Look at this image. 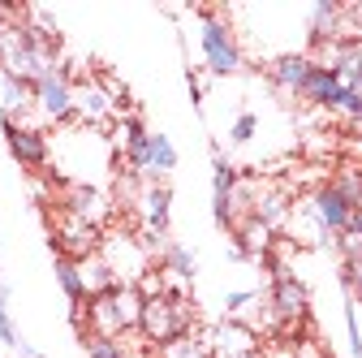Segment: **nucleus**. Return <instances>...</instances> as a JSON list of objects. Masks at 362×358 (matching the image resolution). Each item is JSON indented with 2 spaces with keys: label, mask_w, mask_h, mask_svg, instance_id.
<instances>
[{
  "label": "nucleus",
  "mask_w": 362,
  "mask_h": 358,
  "mask_svg": "<svg viewBox=\"0 0 362 358\" xmlns=\"http://www.w3.org/2000/svg\"><path fill=\"white\" fill-rule=\"evenodd\" d=\"M35 112L48 125H65L74 121V78L65 69H52L35 82Z\"/></svg>",
  "instance_id": "obj_5"
},
{
  "label": "nucleus",
  "mask_w": 362,
  "mask_h": 358,
  "mask_svg": "<svg viewBox=\"0 0 362 358\" xmlns=\"http://www.w3.org/2000/svg\"><path fill=\"white\" fill-rule=\"evenodd\" d=\"M199 48H203L207 74H216V78H229V74H238L246 65L233 26L224 22L216 9H199Z\"/></svg>",
  "instance_id": "obj_2"
},
{
  "label": "nucleus",
  "mask_w": 362,
  "mask_h": 358,
  "mask_svg": "<svg viewBox=\"0 0 362 358\" xmlns=\"http://www.w3.org/2000/svg\"><path fill=\"white\" fill-rule=\"evenodd\" d=\"M255 129H259V117H255V112H242V117L229 125V143H233V147L250 143V139H255Z\"/></svg>",
  "instance_id": "obj_24"
},
{
  "label": "nucleus",
  "mask_w": 362,
  "mask_h": 358,
  "mask_svg": "<svg viewBox=\"0 0 362 358\" xmlns=\"http://www.w3.org/2000/svg\"><path fill=\"white\" fill-rule=\"evenodd\" d=\"M289 212H293V203H289V195H285L281 186H255L250 216H255V220H263V225H267L272 233L289 225Z\"/></svg>",
  "instance_id": "obj_13"
},
{
  "label": "nucleus",
  "mask_w": 362,
  "mask_h": 358,
  "mask_svg": "<svg viewBox=\"0 0 362 358\" xmlns=\"http://www.w3.org/2000/svg\"><path fill=\"white\" fill-rule=\"evenodd\" d=\"M82 345H86L90 358H129L125 345L121 341H108V337H82Z\"/></svg>",
  "instance_id": "obj_23"
},
{
  "label": "nucleus",
  "mask_w": 362,
  "mask_h": 358,
  "mask_svg": "<svg viewBox=\"0 0 362 358\" xmlns=\"http://www.w3.org/2000/svg\"><path fill=\"white\" fill-rule=\"evenodd\" d=\"M160 358H211V350H207V341H203V337L186 333V337H177V341L160 345Z\"/></svg>",
  "instance_id": "obj_20"
},
{
  "label": "nucleus",
  "mask_w": 362,
  "mask_h": 358,
  "mask_svg": "<svg viewBox=\"0 0 362 358\" xmlns=\"http://www.w3.org/2000/svg\"><path fill=\"white\" fill-rule=\"evenodd\" d=\"M349 125H354V134H362V117H358V121H349Z\"/></svg>",
  "instance_id": "obj_30"
},
{
  "label": "nucleus",
  "mask_w": 362,
  "mask_h": 358,
  "mask_svg": "<svg viewBox=\"0 0 362 358\" xmlns=\"http://www.w3.org/2000/svg\"><path fill=\"white\" fill-rule=\"evenodd\" d=\"M65 212L100 229L112 212V203H108V195H100V186H65Z\"/></svg>",
  "instance_id": "obj_12"
},
{
  "label": "nucleus",
  "mask_w": 362,
  "mask_h": 358,
  "mask_svg": "<svg viewBox=\"0 0 362 358\" xmlns=\"http://www.w3.org/2000/svg\"><path fill=\"white\" fill-rule=\"evenodd\" d=\"M203 341H207L211 358H250V354H259V350H263V341H259L242 320H220Z\"/></svg>",
  "instance_id": "obj_8"
},
{
  "label": "nucleus",
  "mask_w": 362,
  "mask_h": 358,
  "mask_svg": "<svg viewBox=\"0 0 362 358\" xmlns=\"http://www.w3.org/2000/svg\"><path fill=\"white\" fill-rule=\"evenodd\" d=\"M259 358H267V354H259Z\"/></svg>",
  "instance_id": "obj_31"
},
{
  "label": "nucleus",
  "mask_w": 362,
  "mask_h": 358,
  "mask_svg": "<svg viewBox=\"0 0 362 358\" xmlns=\"http://www.w3.org/2000/svg\"><path fill=\"white\" fill-rule=\"evenodd\" d=\"M100 259L108 263V272H112L117 285H139L151 272V250H147V242L134 238V233H125V229L100 238Z\"/></svg>",
  "instance_id": "obj_3"
},
{
  "label": "nucleus",
  "mask_w": 362,
  "mask_h": 358,
  "mask_svg": "<svg viewBox=\"0 0 362 358\" xmlns=\"http://www.w3.org/2000/svg\"><path fill=\"white\" fill-rule=\"evenodd\" d=\"M306 203H310V216H315V225H320V233H324L328 242L349 229V212H354V207L345 203V195H341L332 182L315 186V195H310Z\"/></svg>",
  "instance_id": "obj_7"
},
{
  "label": "nucleus",
  "mask_w": 362,
  "mask_h": 358,
  "mask_svg": "<svg viewBox=\"0 0 362 358\" xmlns=\"http://www.w3.org/2000/svg\"><path fill=\"white\" fill-rule=\"evenodd\" d=\"M177 168V147L168 134H151V147H147V182H164V173Z\"/></svg>",
  "instance_id": "obj_17"
},
{
  "label": "nucleus",
  "mask_w": 362,
  "mask_h": 358,
  "mask_svg": "<svg viewBox=\"0 0 362 358\" xmlns=\"http://www.w3.org/2000/svg\"><path fill=\"white\" fill-rule=\"evenodd\" d=\"M52 272H57V285H61V294L69 298V306H74V302H86V285H82V267H78V259L57 255V259H52Z\"/></svg>",
  "instance_id": "obj_18"
},
{
  "label": "nucleus",
  "mask_w": 362,
  "mask_h": 358,
  "mask_svg": "<svg viewBox=\"0 0 362 358\" xmlns=\"http://www.w3.org/2000/svg\"><path fill=\"white\" fill-rule=\"evenodd\" d=\"M194 328V306L186 294H160V298H147L143 302V320H139V333L160 350L177 337H186Z\"/></svg>",
  "instance_id": "obj_1"
},
{
  "label": "nucleus",
  "mask_w": 362,
  "mask_h": 358,
  "mask_svg": "<svg viewBox=\"0 0 362 358\" xmlns=\"http://www.w3.org/2000/svg\"><path fill=\"white\" fill-rule=\"evenodd\" d=\"M259 298H263V289H238V294H229V298H224V316H229V320H246Z\"/></svg>",
  "instance_id": "obj_22"
},
{
  "label": "nucleus",
  "mask_w": 362,
  "mask_h": 358,
  "mask_svg": "<svg viewBox=\"0 0 362 358\" xmlns=\"http://www.w3.org/2000/svg\"><path fill=\"white\" fill-rule=\"evenodd\" d=\"M349 233H362V207L349 212Z\"/></svg>",
  "instance_id": "obj_29"
},
{
  "label": "nucleus",
  "mask_w": 362,
  "mask_h": 358,
  "mask_svg": "<svg viewBox=\"0 0 362 358\" xmlns=\"http://www.w3.org/2000/svg\"><path fill=\"white\" fill-rule=\"evenodd\" d=\"M30 108H35V86L0 69V121L30 125Z\"/></svg>",
  "instance_id": "obj_11"
},
{
  "label": "nucleus",
  "mask_w": 362,
  "mask_h": 358,
  "mask_svg": "<svg viewBox=\"0 0 362 358\" xmlns=\"http://www.w3.org/2000/svg\"><path fill=\"white\" fill-rule=\"evenodd\" d=\"M108 298H112V306H117V320H121V328L125 333H134L139 328V320H143V294H139V285H112L108 289Z\"/></svg>",
  "instance_id": "obj_16"
},
{
  "label": "nucleus",
  "mask_w": 362,
  "mask_h": 358,
  "mask_svg": "<svg viewBox=\"0 0 362 358\" xmlns=\"http://www.w3.org/2000/svg\"><path fill=\"white\" fill-rule=\"evenodd\" d=\"M332 186L345 195V203L349 207H362V168H354V164H345L337 177H332Z\"/></svg>",
  "instance_id": "obj_21"
},
{
  "label": "nucleus",
  "mask_w": 362,
  "mask_h": 358,
  "mask_svg": "<svg viewBox=\"0 0 362 358\" xmlns=\"http://www.w3.org/2000/svg\"><path fill=\"white\" fill-rule=\"evenodd\" d=\"M341 285H345V294H349V298H354V294H362V259L341 263Z\"/></svg>",
  "instance_id": "obj_26"
},
{
  "label": "nucleus",
  "mask_w": 362,
  "mask_h": 358,
  "mask_svg": "<svg viewBox=\"0 0 362 358\" xmlns=\"http://www.w3.org/2000/svg\"><path fill=\"white\" fill-rule=\"evenodd\" d=\"M5 129V143H9V156L22 164V168H48L52 160V143L39 125H18V121H0Z\"/></svg>",
  "instance_id": "obj_6"
},
{
  "label": "nucleus",
  "mask_w": 362,
  "mask_h": 358,
  "mask_svg": "<svg viewBox=\"0 0 362 358\" xmlns=\"http://www.w3.org/2000/svg\"><path fill=\"white\" fill-rule=\"evenodd\" d=\"M310 69H315V57H306V52H285V57H276V61L267 65V78L276 82L281 91L302 96V86H306Z\"/></svg>",
  "instance_id": "obj_14"
},
{
  "label": "nucleus",
  "mask_w": 362,
  "mask_h": 358,
  "mask_svg": "<svg viewBox=\"0 0 362 358\" xmlns=\"http://www.w3.org/2000/svg\"><path fill=\"white\" fill-rule=\"evenodd\" d=\"M186 91H190V100H194V104H203V82H199V74H194V69L186 74Z\"/></svg>",
  "instance_id": "obj_28"
},
{
  "label": "nucleus",
  "mask_w": 362,
  "mask_h": 358,
  "mask_svg": "<svg viewBox=\"0 0 362 358\" xmlns=\"http://www.w3.org/2000/svg\"><path fill=\"white\" fill-rule=\"evenodd\" d=\"M349 96H354L349 86H345L328 65L315 61V69H310V78H306V86H302V100L315 104V108H328V112H345Z\"/></svg>",
  "instance_id": "obj_9"
},
{
  "label": "nucleus",
  "mask_w": 362,
  "mask_h": 358,
  "mask_svg": "<svg viewBox=\"0 0 362 358\" xmlns=\"http://www.w3.org/2000/svg\"><path fill=\"white\" fill-rule=\"evenodd\" d=\"M332 242H337V250H341V263L362 259V233H349V229H345V233H337Z\"/></svg>",
  "instance_id": "obj_25"
},
{
  "label": "nucleus",
  "mask_w": 362,
  "mask_h": 358,
  "mask_svg": "<svg viewBox=\"0 0 362 358\" xmlns=\"http://www.w3.org/2000/svg\"><path fill=\"white\" fill-rule=\"evenodd\" d=\"M233 238H238V250H242V259H246V255H255V259H267V255H272V246H276V233H272V229L263 225V220H255V216L238 220Z\"/></svg>",
  "instance_id": "obj_15"
},
{
  "label": "nucleus",
  "mask_w": 362,
  "mask_h": 358,
  "mask_svg": "<svg viewBox=\"0 0 362 358\" xmlns=\"http://www.w3.org/2000/svg\"><path fill=\"white\" fill-rule=\"evenodd\" d=\"M100 238H104V233H100L95 225H86V220H78V216L65 212V216L57 220V238H52V246H57L65 259H78V263H82L86 255L100 250Z\"/></svg>",
  "instance_id": "obj_10"
},
{
  "label": "nucleus",
  "mask_w": 362,
  "mask_h": 358,
  "mask_svg": "<svg viewBox=\"0 0 362 358\" xmlns=\"http://www.w3.org/2000/svg\"><path fill=\"white\" fill-rule=\"evenodd\" d=\"M121 104V86L112 78H82L74 82V121L86 129H104L117 117Z\"/></svg>",
  "instance_id": "obj_4"
},
{
  "label": "nucleus",
  "mask_w": 362,
  "mask_h": 358,
  "mask_svg": "<svg viewBox=\"0 0 362 358\" xmlns=\"http://www.w3.org/2000/svg\"><path fill=\"white\" fill-rule=\"evenodd\" d=\"M78 267H82V285H86V298H100V294H108V289L117 285V281H112V272H108V263L100 259V250H95V255H86Z\"/></svg>",
  "instance_id": "obj_19"
},
{
  "label": "nucleus",
  "mask_w": 362,
  "mask_h": 358,
  "mask_svg": "<svg viewBox=\"0 0 362 358\" xmlns=\"http://www.w3.org/2000/svg\"><path fill=\"white\" fill-rule=\"evenodd\" d=\"M18 341H22V337H18V328H13V320H9V302L0 298V345H13V350H18Z\"/></svg>",
  "instance_id": "obj_27"
}]
</instances>
